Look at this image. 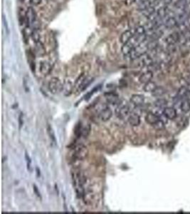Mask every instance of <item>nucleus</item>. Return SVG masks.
Instances as JSON below:
<instances>
[{
    "label": "nucleus",
    "instance_id": "nucleus-35",
    "mask_svg": "<svg viewBox=\"0 0 190 214\" xmlns=\"http://www.w3.org/2000/svg\"><path fill=\"white\" fill-rule=\"evenodd\" d=\"M23 124H24V118H23V113L22 112H21L19 114V125L20 129L23 126Z\"/></svg>",
    "mask_w": 190,
    "mask_h": 214
},
{
    "label": "nucleus",
    "instance_id": "nucleus-16",
    "mask_svg": "<svg viewBox=\"0 0 190 214\" xmlns=\"http://www.w3.org/2000/svg\"><path fill=\"white\" fill-rule=\"evenodd\" d=\"M134 48H135V46L133 44H132L131 42H130V41H128L127 43L123 44L121 48V51L125 56H129L130 54L131 53V51L133 50Z\"/></svg>",
    "mask_w": 190,
    "mask_h": 214
},
{
    "label": "nucleus",
    "instance_id": "nucleus-13",
    "mask_svg": "<svg viewBox=\"0 0 190 214\" xmlns=\"http://www.w3.org/2000/svg\"><path fill=\"white\" fill-rule=\"evenodd\" d=\"M152 77H153L152 72L148 70V71L142 73V74L140 76L139 81H140V82L142 83H146L147 82H150V81L152 80Z\"/></svg>",
    "mask_w": 190,
    "mask_h": 214
},
{
    "label": "nucleus",
    "instance_id": "nucleus-27",
    "mask_svg": "<svg viewBox=\"0 0 190 214\" xmlns=\"http://www.w3.org/2000/svg\"><path fill=\"white\" fill-rule=\"evenodd\" d=\"M31 36H32V40L35 43H37L39 41H40V35L38 29H33L32 33Z\"/></svg>",
    "mask_w": 190,
    "mask_h": 214
},
{
    "label": "nucleus",
    "instance_id": "nucleus-38",
    "mask_svg": "<svg viewBox=\"0 0 190 214\" xmlns=\"http://www.w3.org/2000/svg\"><path fill=\"white\" fill-rule=\"evenodd\" d=\"M30 3L32 5L36 6V5H39L41 3V0H30Z\"/></svg>",
    "mask_w": 190,
    "mask_h": 214
},
{
    "label": "nucleus",
    "instance_id": "nucleus-41",
    "mask_svg": "<svg viewBox=\"0 0 190 214\" xmlns=\"http://www.w3.org/2000/svg\"><path fill=\"white\" fill-rule=\"evenodd\" d=\"M36 173H37V176H38V177H39V176H41V172H40L39 169V168H36Z\"/></svg>",
    "mask_w": 190,
    "mask_h": 214
},
{
    "label": "nucleus",
    "instance_id": "nucleus-40",
    "mask_svg": "<svg viewBox=\"0 0 190 214\" xmlns=\"http://www.w3.org/2000/svg\"><path fill=\"white\" fill-rule=\"evenodd\" d=\"M126 4H131L132 3H135V0H126Z\"/></svg>",
    "mask_w": 190,
    "mask_h": 214
},
{
    "label": "nucleus",
    "instance_id": "nucleus-19",
    "mask_svg": "<svg viewBox=\"0 0 190 214\" xmlns=\"http://www.w3.org/2000/svg\"><path fill=\"white\" fill-rule=\"evenodd\" d=\"M36 53L39 56H44L46 54V49L41 41L36 43Z\"/></svg>",
    "mask_w": 190,
    "mask_h": 214
},
{
    "label": "nucleus",
    "instance_id": "nucleus-22",
    "mask_svg": "<svg viewBox=\"0 0 190 214\" xmlns=\"http://www.w3.org/2000/svg\"><path fill=\"white\" fill-rule=\"evenodd\" d=\"M146 32H147L146 29H145L144 26L138 25L135 29V35L137 36L146 35Z\"/></svg>",
    "mask_w": 190,
    "mask_h": 214
},
{
    "label": "nucleus",
    "instance_id": "nucleus-42",
    "mask_svg": "<svg viewBox=\"0 0 190 214\" xmlns=\"http://www.w3.org/2000/svg\"><path fill=\"white\" fill-rule=\"evenodd\" d=\"M164 2H165V4H170L172 2V0H164Z\"/></svg>",
    "mask_w": 190,
    "mask_h": 214
},
{
    "label": "nucleus",
    "instance_id": "nucleus-28",
    "mask_svg": "<svg viewBox=\"0 0 190 214\" xmlns=\"http://www.w3.org/2000/svg\"><path fill=\"white\" fill-rule=\"evenodd\" d=\"M165 93V90L164 89V88L161 87H157L152 94L153 96H156V97H160V96L164 95V94Z\"/></svg>",
    "mask_w": 190,
    "mask_h": 214
},
{
    "label": "nucleus",
    "instance_id": "nucleus-34",
    "mask_svg": "<svg viewBox=\"0 0 190 214\" xmlns=\"http://www.w3.org/2000/svg\"><path fill=\"white\" fill-rule=\"evenodd\" d=\"M81 131H82V126H81V124L79 123L77 125L76 127H75V134L77 136L78 138H79V136H81Z\"/></svg>",
    "mask_w": 190,
    "mask_h": 214
},
{
    "label": "nucleus",
    "instance_id": "nucleus-11",
    "mask_svg": "<svg viewBox=\"0 0 190 214\" xmlns=\"http://www.w3.org/2000/svg\"><path fill=\"white\" fill-rule=\"evenodd\" d=\"M52 69L51 65L48 62L44 61L39 64V71L43 75H47L51 72Z\"/></svg>",
    "mask_w": 190,
    "mask_h": 214
},
{
    "label": "nucleus",
    "instance_id": "nucleus-31",
    "mask_svg": "<svg viewBox=\"0 0 190 214\" xmlns=\"http://www.w3.org/2000/svg\"><path fill=\"white\" fill-rule=\"evenodd\" d=\"M90 125H87L85 126H82V131H81V136L84 138H86L90 134Z\"/></svg>",
    "mask_w": 190,
    "mask_h": 214
},
{
    "label": "nucleus",
    "instance_id": "nucleus-29",
    "mask_svg": "<svg viewBox=\"0 0 190 214\" xmlns=\"http://www.w3.org/2000/svg\"><path fill=\"white\" fill-rule=\"evenodd\" d=\"M48 133H49V137H50V139L51 140V142H53L54 144H56V137H55V134H54V131L53 129H52V127L49 125L48 126Z\"/></svg>",
    "mask_w": 190,
    "mask_h": 214
},
{
    "label": "nucleus",
    "instance_id": "nucleus-6",
    "mask_svg": "<svg viewBox=\"0 0 190 214\" xmlns=\"http://www.w3.org/2000/svg\"><path fill=\"white\" fill-rule=\"evenodd\" d=\"M162 114L166 119L173 120L177 117L176 109L173 107H165L162 111Z\"/></svg>",
    "mask_w": 190,
    "mask_h": 214
},
{
    "label": "nucleus",
    "instance_id": "nucleus-37",
    "mask_svg": "<svg viewBox=\"0 0 190 214\" xmlns=\"http://www.w3.org/2000/svg\"><path fill=\"white\" fill-rule=\"evenodd\" d=\"M33 191H34V193L36 194V195H37L38 197H39V198H41V194H40V193L39 191V189H38V187L36 186V185H33Z\"/></svg>",
    "mask_w": 190,
    "mask_h": 214
},
{
    "label": "nucleus",
    "instance_id": "nucleus-39",
    "mask_svg": "<svg viewBox=\"0 0 190 214\" xmlns=\"http://www.w3.org/2000/svg\"><path fill=\"white\" fill-rule=\"evenodd\" d=\"M148 1V0H135V3H136L137 4H142L143 2Z\"/></svg>",
    "mask_w": 190,
    "mask_h": 214
},
{
    "label": "nucleus",
    "instance_id": "nucleus-18",
    "mask_svg": "<svg viewBox=\"0 0 190 214\" xmlns=\"http://www.w3.org/2000/svg\"><path fill=\"white\" fill-rule=\"evenodd\" d=\"M157 87V84H156L155 82H152V81H150V82L145 83L144 88H144V91H145V92L152 93Z\"/></svg>",
    "mask_w": 190,
    "mask_h": 214
},
{
    "label": "nucleus",
    "instance_id": "nucleus-25",
    "mask_svg": "<svg viewBox=\"0 0 190 214\" xmlns=\"http://www.w3.org/2000/svg\"><path fill=\"white\" fill-rule=\"evenodd\" d=\"M24 9H19L18 12V17H19V22L20 25H23L26 23V12H24Z\"/></svg>",
    "mask_w": 190,
    "mask_h": 214
},
{
    "label": "nucleus",
    "instance_id": "nucleus-9",
    "mask_svg": "<svg viewBox=\"0 0 190 214\" xmlns=\"http://www.w3.org/2000/svg\"><path fill=\"white\" fill-rule=\"evenodd\" d=\"M131 102L137 107L142 106L145 102L144 96L141 94H133L131 99Z\"/></svg>",
    "mask_w": 190,
    "mask_h": 214
},
{
    "label": "nucleus",
    "instance_id": "nucleus-12",
    "mask_svg": "<svg viewBox=\"0 0 190 214\" xmlns=\"http://www.w3.org/2000/svg\"><path fill=\"white\" fill-rule=\"evenodd\" d=\"M160 120V116L157 114L153 113V112H149L145 116V121L147 124L150 125H154L156 122H157Z\"/></svg>",
    "mask_w": 190,
    "mask_h": 214
},
{
    "label": "nucleus",
    "instance_id": "nucleus-5",
    "mask_svg": "<svg viewBox=\"0 0 190 214\" xmlns=\"http://www.w3.org/2000/svg\"><path fill=\"white\" fill-rule=\"evenodd\" d=\"M141 60L140 62V64L142 67H150L154 65L155 62L153 60L152 57L149 54H145L144 55L141 56Z\"/></svg>",
    "mask_w": 190,
    "mask_h": 214
},
{
    "label": "nucleus",
    "instance_id": "nucleus-14",
    "mask_svg": "<svg viewBox=\"0 0 190 214\" xmlns=\"http://www.w3.org/2000/svg\"><path fill=\"white\" fill-rule=\"evenodd\" d=\"M129 124L132 126H137L140 124V117L138 114L136 113H132L129 116L128 119Z\"/></svg>",
    "mask_w": 190,
    "mask_h": 214
},
{
    "label": "nucleus",
    "instance_id": "nucleus-1",
    "mask_svg": "<svg viewBox=\"0 0 190 214\" xmlns=\"http://www.w3.org/2000/svg\"><path fill=\"white\" fill-rule=\"evenodd\" d=\"M130 110H131V109H130V106L127 103V101L122 100L120 101V103L116 107L115 110L116 116L119 119H124L128 115Z\"/></svg>",
    "mask_w": 190,
    "mask_h": 214
},
{
    "label": "nucleus",
    "instance_id": "nucleus-20",
    "mask_svg": "<svg viewBox=\"0 0 190 214\" xmlns=\"http://www.w3.org/2000/svg\"><path fill=\"white\" fill-rule=\"evenodd\" d=\"M189 2L187 0H177V2H175V7L180 11H184L185 9L187 4Z\"/></svg>",
    "mask_w": 190,
    "mask_h": 214
},
{
    "label": "nucleus",
    "instance_id": "nucleus-32",
    "mask_svg": "<svg viewBox=\"0 0 190 214\" xmlns=\"http://www.w3.org/2000/svg\"><path fill=\"white\" fill-rule=\"evenodd\" d=\"M100 85L99 86H97V87L93 88L92 91H90V92H88L87 94L85 96V100H88V99H89L91 97V96H92L93 94H94L95 92H97V91L100 89Z\"/></svg>",
    "mask_w": 190,
    "mask_h": 214
},
{
    "label": "nucleus",
    "instance_id": "nucleus-8",
    "mask_svg": "<svg viewBox=\"0 0 190 214\" xmlns=\"http://www.w3.org/2000/svg\"><path fill=\"white\" fill-rule=\"evenodd\" d=\"M106 101L108 104H113V105H116V104H118L120 103V97L116 93H107L105 94Z\"/></svg>",
    "mask_w": 190,
    "mask_h": 214
},
{
    "label": "nucleus",
    "instance_id": "nucleus-4",
    "mask_svg": "<svg viewBox=\"0 0 190 214\" xmlns=\"http://www.w3.org/2000/svg\"><path fill=\"white\" fill-rule=\"evenodd\" d=\"M88 150L87 147L84 146H79L74 151V157L78 161H82L88 156Z\"/></svg>",
    "mask_w": 190,
    "mask_h": 214
},
{
    "label": "nucleus",
    "instance_id": "nucleus-15",
    "mask_svg": "<svg viewBox=\"0 0 190 214\" xmlns=\"http://www.w3.org/2000/svg\"><path fill=\"white\" fill-rule=\"evenodd\" d=\"M134 34L132 33L131 30H127L121 35V37H120V41L123 44H126L130 41V40H131Z\"/></svg>",
    "mask_w": 190,
    "mask_h": 214
},
{
    "label": "nucleus",
    "instance_id": "nucleus-21",
    "mask_svg": "<svg viewBox=\"0 0 190 214\" xmlns=\"http://www.w3.org/2000/svg\"><path fill=\"white\" fill-rule=\"evenodd\" d=\"M142 13L143 14L145 15V17H146L147 18V17H149L150 16H151V15H152L153 14H155V13L156 12H155V7H153V5H150V7H147L146 9H143L142 11H141Z\"/></svg>",
    "mask_w": 190,
    "mask_h": 214
},
{
    "label": "nucleus",
    "instance_id": "nucleus-2",
    "mask_svg": "<svg viewBox=\"0 0 190 214\" xmlns=\"http://www.w3.org/2000/svg\"><path fill=\"white\" fill-rule=\"evenodd\" d=\"M63 86L62 83L59 78L53 77L51 79L50 82H49V89L50 92L53 94H56L60 91L63 90Z\"/></svg>",
    "mask_w": 190,
    "mask_h": 214
},
{
    "label": "nucleus",
    "instance_id": "nucleus-7",
    "mask_svg": "<svg viewBox=\"0 0 190 214\" xmlns=\"http://www.w3.org/2000/svg\"><path fill=\"white\" fill-rule=\"evenodd\" d=\"M164 25L165 26L166 28H174L175 27H177L179 24V22L177 19L175 17L172 16H167L165 19H164Z\"/></svg>",
    "mask_w": 190,
    "mask_h": 214
},
{
    "label": "nucleus",
    "instance_id": "nucleus-26",
    "mask_svg": "<svg viewBox=\"0 0 190 214\" xmlns=\"http://www.w3.org/2000/svg\"><path fill=\"white\" fill-rule=\"evenodd\" d=\"M167 104V101L164 99H159L155 102V106L158 109H165Z\"/></svg>",
    "mask_w": 190,
    "mask_h": 214
},
{
    "label": "nucleus",
    "instance_id": "nucleus-24",
    "mask_svg": "<svg viewBox=\"0 0 190 214\" xmlns=\"http://www.w3.org/2000/svg\"><path fill=\"white\" fill-rule=\"evenodd\" d=\"M93 81V78L87 77L86 78H85V79L83 81V82L82 83V84L80 85V87L79 88V90L80 91H83L84 89H85V88H86L88 87V86L90 84V83H92Z\"/></svg>",
    "mask_w": 190,
    "mask_h": 214
},
{
    "label": "nucleus",
    "instance_id": "nucleus-10",
    "mask_svg": "<svg viewBox=\"0 0 190 214\" xmlns=\"http://www.w3.org/2000/svg\"><path fill=\"white\" fill-rule=\"evenodd\" d=\"M74 87L75 86H74V84H73V83L71 82V81H69V80L66 81V82H65L64 83L63 90H62L64 96H69L71 95L73 92V90H74Z\"/></svg>",
    "mask_w": 190,
    "mask_h": 214
},
{
    "label": "nucleus",
    "instance_id": "nucleus-36",
    "mask_svg": "<svg viewBox=\"0 0 190 214\" xmlns=\"http://www.w3.org/2000/svg\"><path fill=\"white\" fill-rule=\"evenodd\" d=\"M2 20H3V22H4V25L5 28H6V30H7V33L9 34V27H8V24H7V20L5 19V17L3 15V17H2Z\"/></svg>",
    "mask_w": 190,
    "mask_h": 214
},
{
    "label": "nucleus",
    "instance_id": "nucleus-3",
    "mask_svg": "<svg viewBox=\"0 0 190 214\" xmlns=\"http://www.w3.org/2000/svg\"><path fill=\"white\" fill-rule=\"evenodd\" d=\"M113 116V111H112L110 107L103 105L98 110V118L102 121H107L110 120Z\"/></svg>",
    "mask_w": 190,
    "mask_h": 214
},
{
    "label": "nucleus",
    "instance_id": "nucleus-33",
    "mask_svg": "<svg viewBox=\"0 0 190 214\" xmlns=\"http://www.w3.org/2000/svg\"><path fill=\"white\" fill-rule=\"evenodd\" d=\"M25 158H26V161H27V169L28 171H32V168H31V163H32V161H31V158L29 157V156H28V153L27 151H25Z\"/></svg>",
    "mask_w": 190,
    "mask_h": 214
},
{
    "label": "nucleus",
    "instance_id": "nucleus-23",
    "mask_svg": "<svg viewBox=\"0 0 190 214\" xmlns=\"http://www.w3.org/2000/svg\"><path fill=\"white\" fill-rule=\"evenodd\" d=\"M180 109L183 112H188L190 111V101L182 100L180 104Z\"/></svg>",
    "mask_w": 190,
    "mask_h": 214
},
{
    "label": "nucleus",
    "instance_id": "nucleus-30",
    "mask_svg": "<svg viewBox=\"0 0 190 214\" xmlns=\"http://www.w3.org/2000/svg\"><path fill=\"white\" fill-rule=\"evenodd\" d=\"M152 126L157 130H162L165 129V123H164V121H162V120H161L160 119V120H159L157 122H156L154 125H152Z\"/></svg>",
    "mask_w": 190,
    "mask_h": 214
},
{
    "label": "nucleus",
    "instance_id": "nucleus-17",
    "mask_svg": "<svg viewBox=\"0 0 190 214\" xmlns=\"http://www.w3.org/2000/svg\"><path fill=\"white\" fill-rule=\"evenodd\" d=\"M156 14H157L158 18H160L161 19H164L169 16V10L167 7H162L156 11Z\"/></svg>",
    "mask_w": 190,
    "mask_h": 214
}]
</instances>
